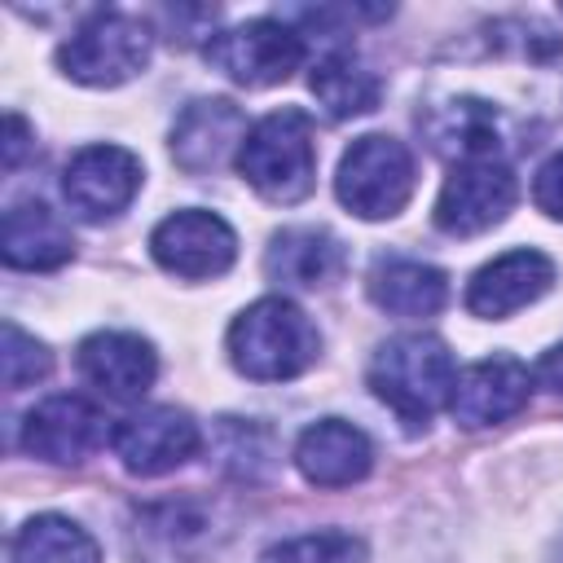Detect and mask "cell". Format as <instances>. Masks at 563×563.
<instances>
[{
	"label": "cell",
	"mask_w": 563,
	"mask_h": 563,
	"mask_svg": "<svg viewBox=\"0 0 563 563\" xmlns=\"http://www.w3.org/2000/svg\"><path fill=\"white\" fill-rule=\"evenodd\" d=\"M457 365L440 334H396L369 361V391L409 427L422 431L453 396Z\"/></svg>",
	"instance_id": "obj_1"
},
{
	"label": "cell",
	"mask_w": 563,
	"mask_h": 563,
	"mask_svg": "<svg viewBox=\"0 0 563 563\" xmlns=\"http://www.w3.org/2000/svg\"><path fill=\"white\" fill-rule=\"evenodd\" d=\"M321 352V334L308 312L282 295H264L246 303L229 325V361L238 374L255 383L299 378Z\"/></svg>",
	"instance_id": "obj_2"
},
{
	"label": "cell",
	"mask_w": 563,
	"mask_h": 563,
	"mask_svg": "<svg viewBox=\"0 0 563 563\" xmlns=\"http://www.w3.org/2000/svg\"><path fill=\"white\" fill-rule=\"evenodd\" d=\"M242 180L268 198V202H299L317 185V145H312V119L299 106L273 110L260 123H251L242 150H238Z\"/></svg>",
	"instance_id": "obj_3"
},
{
	"label": "cell",
	"mask_w": 563,
	"mask_h": 563,
	"mask_svg": "<svg viewBox=\"0 0 563 563\" xmlns=\"http://www.w3.org/2000/svg\"><path fill=\"white\" fill-rule=\"evenodd\" d=\"M150 48H154V31H150L145 18L119 13V9H101L88 22H79L70 31V40H62L57 66L75 84L119 88V84H128L132 75L145 70Z\"/></svg>",
	"instance_id": "obj_4"
},
{
	"label": "cell",
	"mask_w": 563,
	"mask_h": 563,
	"mask_svg": "<svg viewBox=\"0 0 563 563\" xmlns=\"http://www.w3.org/2000/svg\"><path fill=\"white\" fill-rule=\"evenodd\" d=\"M418 172H413V154L405 141L383 136V132H365L356 136L343 158H339V176H334V194L339 202L361 216V220H391L405 211V202L413 198Z\"/></svg>",
	"instance_id": "obj_5"
},
{
	"label": "cell",
	"mask_w": 563,
	"mask_h": 563,
	"mask_svg": "<svg viewBox=\"0 0 563 563\" xmlns=\"http://www.w3.org/2000/svg\"><path fill=\"white\" fill-rule=\"evenodd\" d=\"M303 31L290 18H246L229 31H216L202 48L207 66L242 88H273L286 84L303 66Z\"/></svg>",
	"instance_id": "obj_6"
},
{
	"label": "cell",
	"mask_w": 563,
	"mask_h": 563,
	"mask_svg": "<svg viewBox=\"0 0 563 563\" xmlns=\"http://www.w3.org/2000/svg\"><path fill=\"white\" fill-rule=\"evenodd\" d=\"M519 198V180L501 158L457 163L435 198V229L449 238H475L510 216Z\"/></svg>",
	"instance_id": "obj_7"
},
{
	"label": "cell",
	"mask_w": 563,
	"mask_h": 563,
	"mask_svg": "<svg viewBox=\"0 0 563 563\" xmlns=\"http://www.w3.org/2000/svg\"><path fill=\"white\" fill-rule=\"evenodd\" d=\"M150 255L172 277L202 282V277H220V273L233 268V260H238V233L216 211L185 207V211H172L167 220L154 224Z\"/></svg>",
	"instance_id": "obj_8"
},
{
	"label": "cell",
	"mask_w": 563,
	"mask_h": 563,
	"mask_svg": "<svg viewBox=\"0 0 563 563\" xmlns=\"http://www.w3.org/2000/svg\"><path fill=\"white\" fill-rule=\"evenodd\" d=\"M119 462L132 471V475H167L176 466H185L202 435H198V422L176 409V405H145V409H132L128 418H119L114 435H110Z\"/></svg>",
	"instance_id": "obj_9"
},
{
	"label": "cell",
	"mask_w": 563,
	"mask_h": 563,
	"mask_svg": "<svg viewBox=\"0 0 563 563\" xmlns=\"http://www.w3.org/2000/svg\"><path fill=\"white\" fill-rule=\"evenodd\" d=\"M106 440V418L84 396H48L22 418V449L48 466H79Z\"/></svg>",
	"instance_id": "obj_10"
},
{
	"label": "cell",
	"mask_w": 563,
	"mask_h": 563,
	"mask_svg": "<svg viewBox=\"0 0 563 563\" xmlns=\"http://www.w3.org/2000/svg\"><path fill=\"white\" fill-rule=\"evenodd\" d=\"M141 158L123 145H84L62 176V194L66 202L84 216V220H110L119 216L136 189H141Z\"/></svg>",
	"instance_id": "obj_11"
},
{
	"label": "cell",
	"mask_w": 563,
	"mask_h": 563,
	"mask_svg": "<svg viewBox=\"0 0 563 563\" xmlns=\"http://www.w3.org/2000/svg\"><path fill=\"white\" fill-rule=\"evenodd\" d=\"M528 391H532L528 365L510 352H497V356H484L457 374L453 396H449V413H453V422H462L471 431L497 427L528 405Z\"/></svg>",
	"instance_id": "obj_12"
},
{
	"label": "cell",
	"mask_w": 563,
	"mask_h": 563,
	"mask_svg": "<svg viewBox=\"0 0 563 563\" xmlns=\"http://www.w3.org/2000/svg\"><path fill=\"white\" fill-rule=\"evenodd\" d=\"M246 132H251L246 114L229 97H198L180 110V119L172 128V158L189 176L220 172L229 163V154L238 158Z\"/></svg>",
	"instance_id": "obj_13"
},
{
	"label": "cell",
	"mask_w": 563,
	"mask_h": 563,
	"mask_svg": "<svg viewBox=\"0 0 563 563\" xmlns=\"http://www.w3.org/2000/svg\"><path fill=\"white\" fill-rule=\"evenodd\" d=\"M79 374L110 400H141L158 378V356L150 339L132 330H97L75 352Z\"/></svg>",
	"instance_id": "obj_14"
},
{
	"label": "cell",
	"mask_w": 563,
	"mask_h": 563,
	"mask_svg": "<svg viewBox=\"0 0 563 563\" xmlns=\"http://www.w3.org/2000/svg\"><path fill=\"white\" fill-rule=\"evenodd\" d=\"M550 286H554V260L532 246H519V251L497 255L493 264H484L471 277L466 308L484 321H501V317L528 308L532 299H541Z\"/></svg>",
	"instance_id": "obj_15"
},
{
	"label": "cell",
	"mask_w": 563,
	"mask_h": 563,
	"mask_svg": "<svg viewBox=\"0 0 563 563\" xmlns=\"http://www.w3.org/2000/svg\"><path fill=\"white\" fill-rule=\"evenodd\" d=\"M295 466L317 488H347V484H356V479L369 475L374 444H369V435L361 427H352L343 418H321V422H312L299 435Z\"/></svg>",
	"instance_id": "obj_16"
},
{
	"label": "cell",
	"mask_w": 563,
	"mask_h": 563,
	"mask_svg": "<svg viewBox=\"0 0 563 563\" xmlns=\"http://www.w3.org/2000/svg\"><path fill=\"white\" fill-rule=\"evenodd\" d=\"M343 268H347L343 242L330 229H317V224L282 229V233H273V242L264 251V273L277 286H290V290L334 286L343 277Z\"/></svg>",
	"instance_id": "obj_17"
},
{
	"label": "cell",
	"mask_w": 563,
	"mask_h": 563,
	"mask_svg": "<svg viewBox=\"0 0 563 563\" xmlns=\"http://www.w3.org/2000/svg\"><path fill=\"white\" fill-rule=\"evenodd\" d=\"M0 255H4L9 268L48 273V268H62L75 255V238H70V224L48 202L26 198V202H13L4 211Z\"/></svg>",
	"instance_id": "obj_18"
},
{
	"label": "cell",
	"mask_w": 563,
	"mask_h": 563,
	"mask_svg": "<svg viewBox=\"0 0 563 563\" xmlns=\"http://www.w3.org/2000/svg\"><path fill=\"white\" fill-rule=\"evenodd\" d=\"M431 150L457 163L501 158V114L479 97H453L422 119Z\"/></svg>",
	"instance_id": "obj_19"
},
{
	"label": "cell",
	"mask_w": 563,
	"mask_h": 563,
	"mask_svg": "<svg viewBox=\"0 0 563 563\" xmlns=\"http://www.w3.org/2000/svg\"><path fill=\"white\" fill-rule=\"evenodd\" d=\"M369 299L391 312V317H405V321H418V317H435L444 303H449V277L435 268V264H422V260H378L369 268Z\"/></svg>",
	"instance_id": "obj_20"
},
{
	"label": "cell",
	"mask_w": 563,
	"mask_h": 563,
	"mask_svg": "<svg viewBox=\"0 0 563 563\" xmlns=\"http://www.w3.org/2000/svg\"><path fill=\"white\" fill-rule=\"evenodd\" d=\"M308 88L317 97V106L330 114V119H361L378 106L383 97V84L378 75L352 53V48H330L312 62V75H308Z\"/></svg>",
	"instance_id": "obj_21"
},
{
	"label": "cell",
	"mask_w": 563,
	"mask_h": 563,
	"mask_svg": "<svg viewBox=\"0 0 563 563\" xmlns=\"http://www.w3.org/2000/svg\"><path fill=\"white\" fill-rule=\"evenodd\" d=\"M13 563H101V545L66 515H35L13 537Z\"/></svg>",
	"instance_id": "obj_22"
},
{
	"label": "cell",
	"mask_w": 563,
	"mask_h": 563,
	"mask_svg": "<svg viewBox=\"0 0 563 563\" xmlns=\"http://www.w3.org/2000/svg\"><path fill=\"white\" fill-rule=\"evenodd\" d=\"M260 563H365V545L352 532H303L268 545Z\"/></svg>",
	"instance_id": "obj_23"
},
{
	"label": "cell",
	"mask_w": 563,
	"mask_h": 563,
	"mask_svg": "<svg viewBox=\"0 0 563 563\" xmlns=\"http://www.w3.org/2000/svg\"><path fill=\"white\" fill-rule=\"evenodd\" d=\"M0 365H4V387H9V391H18V387H31V383L48 378V369H53V352H48L35 334H26L22 325L4 321Z\"/></svg>",
	"instance_id": "obj_24"
},
{
	"label": "cell",
	"mask_w": 563,
	"mask_h": 563,
	"mask_svg": "<svg viewBox=\"0 0 563 563\" xmlns=\"http://www.w3.org/2000/svg\"><path fill=\"white\" fill-rule=\"evenodd\" d=\"M255 440H268V435H264L260 427L242 422V418H224V427H220V462H224V471H233L238 479L264 475V466H268V444L255 449Z\"/></svg>",
	"instance_id": "obj_25"
},
{
	"label": "cell",
	"mask_w": 563,
	"mask_h": 563,
	"mask_svg": "<svg viewBox=\"0 0 563 563\" xmlns=\"http://www.w3.org/2000/svg\"><path fill=\"white\" fill-rule=\"evenodd\" d=\"M532 202L550 216V220H563V150L550 154L532 180Z\"/></svg>",
	"instance_id": "obj_26"
},
{
	"label": "cell",
	"mask_w": 563,
	"mask_h": 563,
	"mask_svg": "<svg viewBox=\"0 0 563 563\" xmlns=\"http://www.w3.org/2000/svg\"><path fill=\"white\" fill-rule=\"evenodd\" d=\"M26 145H31V128H26V119L18 110H9L4 114V172H13L22 163Z\"/></svg>",
	"instance_id": "obj_27"
},
{
	"label": "cell",
	"mask_w": 563,
	"mask_h": 563,
	"mask_svg": "<svg viewBox=\"0 0 563 563\" xmlns=\"http://www.w3.org/2000/svg\"><path fill=\"white\" fill-rule=\"evenodd\" d=\"M532 383H537V387H545L550 396H563V343H554V347L537 361Z\"/></svg>",
	"instance_id": "obj_28"
},
{
	"label": "cell",
	"mask_w": 563,
	"mask_h": 563,
	"mask_svg": "<svg viewBox=\"0 0 563 563\" xmlns=\"http://www.w3.org/2000/svg\"><path fill=\"white\" fill-rule=\"evenodd\" d=\"M550 563H563V537H559V545H554V554H550Z\"/></svg>",
	"instance_id": "obj_29"
}]
</instances>
